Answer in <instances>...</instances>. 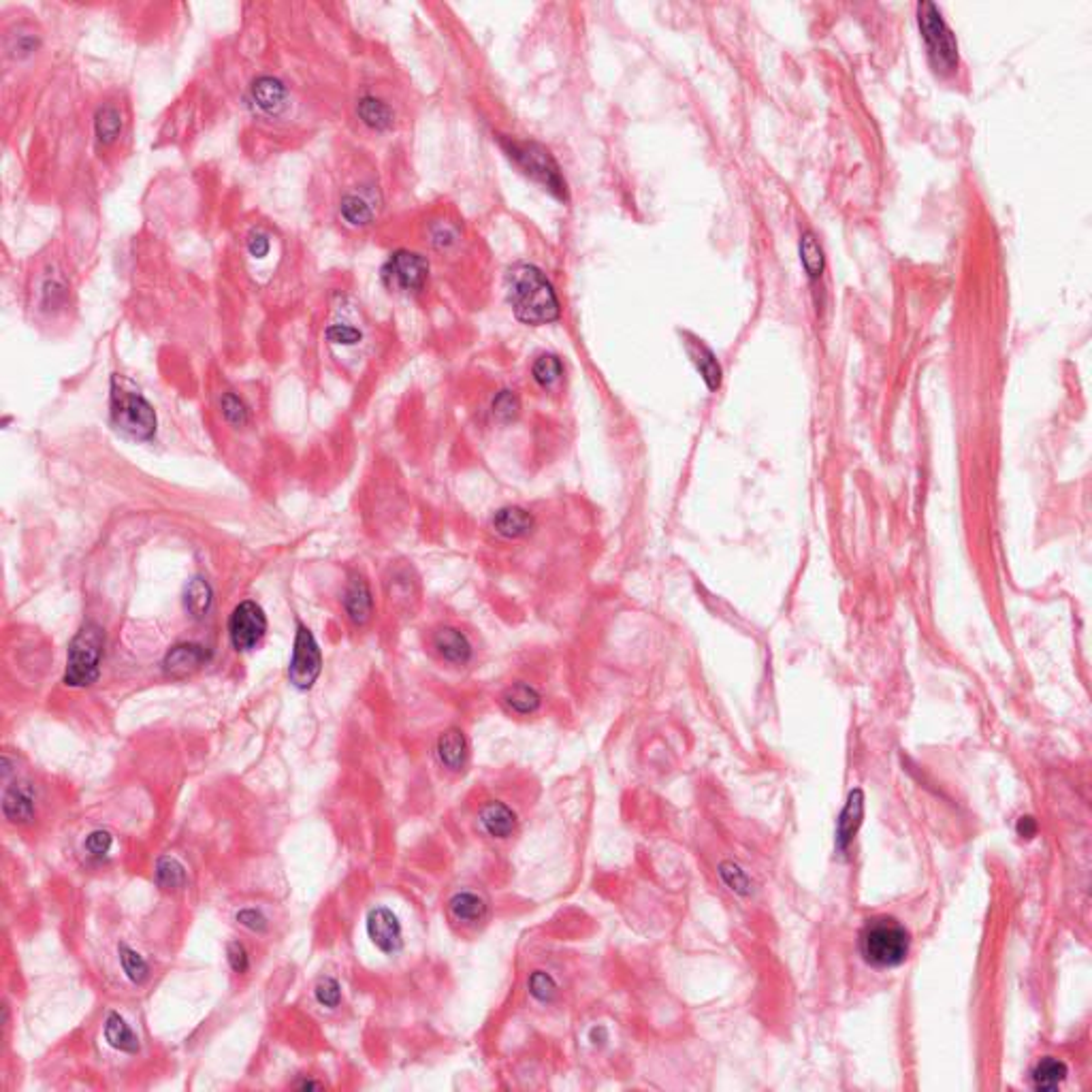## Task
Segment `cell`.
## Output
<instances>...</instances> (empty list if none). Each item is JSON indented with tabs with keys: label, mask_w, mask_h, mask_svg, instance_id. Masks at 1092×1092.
Masks as SVG:
<instances>
[{
	"label": "cell",
	"mask_w": 1092,
	"mask_h": 1092,
	"mask_svg": "<svg viewBox=\"0 0 1092 1092\" xmlns=\"http://www.w3.org/2000/svg\"><path fill=\"white\" fill-rule=\"evenodd\" d=\"M506 295L518 323L542 327L559 321L561 305L557 293L536 265H512L506 274Z\"/></svg>",
	"instance_id": "cell-1"
},
{
	"label": "cell",
	"mask_w": 1092,
	"mask_h": 1092,
	"mask_svg": "<svg viewBox=\"0 0 1092 1092\" xmlns=\"http://www.w3.org/2000/svg\"><path fill=\"white\" fill-rule=\"evenodd\" d=\"M907 928L894 918L871 920L860 934V954L873 969H894L909 956Z\"/></svg>",
	"instance_id": "cell-2"
},
{
	"label": "cell",
	"mask_w": 1092,
	"mask_h": 1092,
	"mask_svg": "<svg viewBox=\"0 0 1092 1092\" xmlns=\"http://www.w3.org/2000/svg\"><path fill=\"white\" fill-rule=\"evenodd\" d=\"M102 647H105V633L96 623L82 625L69 644L66 657L64 683L69 687H90L96 683L101 674Z\"/></svg>",
	"instance_id": "cell-3"
},
{
	"label": "cell",
	"mask_w": 1092,
	"mask_h": 1092,
	"mask_svg": "<svg viewBox=\"0 0 1092 1092\" xmlns=\"http://www.w3.org/2000/svg\"><path fill=\"white\" fill-rule=\"evenodd\" d=\"M918 24L922 39H924L928 58L941 73H952L958 66V41L947 26L943 15L934 3L918 5Z\"/></svg>",
	"instance_id": "cell-4"
},
{
	"label": "cell",
	"mask_w": 1092,
	"mask_h": 1092,
	"mask_svg": "<svg viewBox=\"0 0 1092 1092\" xmlns=\"http://www.w3.org/2000/svg\"><path fill=\"white\" fill-rule=\"evenodd\" d=\"M504 150L534 182L545 186L557 198H565V179L548 150L534 141H504Z\"/></svg>",
	"instance_id": "cell-5"
},
{
	"label": "cell",
	"mask_w": 1092,
	"mask_h": 1092,
	"mask_svg": "<svg viewBox=\"0 0 1092 1092\" xmlns=\"http://www.w3.org/2000/svg\"><path fill=\"white\" fill-rule=\"evenodd\" d=\"M111 422L118 431L135 440H150L156 433V412L135 391H126L113 382Z\"/></svg>",
	"instance_id": "cell-6"
},
{
	"label": "cell",
	"mask_w": 1092,
	"mask_h": 1092,
	"mask_svg": "<svg viewBox=\"0 0 1092 1092\" xmlns=\"http://www.w3.org/2000/svg\"><path fill=\"white\" fill-rule=\"evenodd\" d=\"M323 671V653L318 647L316 638L310 632V627L297 625L293 644V657L288 663V681L295 690L307 691L312 690Z\"/></svg>",
	"instance_id": "cell-7"
},
{
	"label": "cell",
	"mask_w": 1092,
	"mask_h": 1092,
	"mask_svg": "<svg viewBox=\"0 0 1092 1092\" xmlns=\"http://www.w3.org/2000/svg\"><path fill=\"white\" fill-rule=\"evenodd\" d=\"M427 277H430V263L416 252H395L382 267V280L391 291L419 293L427 285Z\"/></svg>",
	"instance_id": "cell-8"
},
{
	"label": "cell",
	"mask_w": 1092,
	"mask_h": 1092,
	"mask_svg": "<svg viewBox=\"0 0 1092 1092\" xmlns=\"http://www.w3.org/2000/svg\"><path fill=\"white\" fill-rule=\"evenodd\" d=\"M267 632V617L256 602L246 600L235 606L228 619V638L235 651H252Z\"/></svg>",
	"instance_id": "cell-9"
},
{
	"label": "cell",
	"mask_w": 1092,
	"mask_h": 1092,
	"mask_svg": "<svg viewBox=\"0 0 1092 1092\" xmlns=\"http://www.w3.org/2000/svg\"><path fill=\"white\" fill-rule=\"evenodd\" d=\"M365 931L372 945L386 956H393L403 947V926L393 909L373 907L367 913Z\"/></svg>",
	"instance_id": "cell-10"
},
{
	"label": "cell",
	"mask_w": 1092,
	"mask_h": 1092,
	"mask_svg": "<svg viewBox=\"0 0 1092 1092\" xmlns=\"http://www.w3.org/2000/svg\"><path fill=\"white\" fill-rule=\"evenodd\" d=\"M209 662V649L197 643H182L165 655L162 668L171 679H186L197 671H201L205 663Z\"/></svg>",
	"instance_id": "cell-11"
},
{
	"label": "cell",
	"mask_w": 1092,
	"mask_h": 1092,
	"mask_svg": "<svg viewBox=\"0 0 1092 1092\" xmlns=\"http://www.w3.org/2000/svg\"><path fill=\"white\" fill-rule=\"evenodd\" d=\"M431 647L444 662L455 663V666H466L472 660V644H469L466 633L457 630V627L444 625L433 632Z\"/></svg>",
	"instance_id": "cell-12"
},
{
	"label": "cell",
	"mask_w": 1092,
	"mask_h": 1092,
	"mask_svg": "<svg viewBox=\"0 0 1092 1092\" xmlns=\"http://www.w3.org/2000/svg\"><path fill=\"white\" fill-rule=\"evenodd\" d=\"M478 824L480 828L485 830L487 836L498 838V841H506V838H510L517 832L518 817L506 802L491 800L480 808Z\"/></svg>",
	"instance_id": "cell-13"
},
{
	"label": "cell",
	"mask_w": 1092,
	"mask_h": 1092,
	"mask_svg": "<svg viewBox=\"0 0 1092 1092\" xmlns=\"http://www.w3.org/2000/svg\"><path fill=\"white\" fill-rule=\"evenodd\" d=\"M343 611L346 617L354 625L361 627L372 619L373 614V597L367 581L361 575H354L348 581V587L343 591Z\"/></svg>",
	"instance_id": "cell-14"
},
{
	"label": "cell",
	"mask_w": 1092,
	"mask_h": 1092,
	"mask_svg": "<svg viewBox=\"0 0 1092 1092\" xmlns=\"http://www.w3.org/2000/svg\"><path fill=\"white\" fill-rule=\"evenodd\" d=\"M491 525L493 529H496V534L502 536V538L518 540L532 534V529L536 527V518L532 512L523 508V506H506V508H499L496 515H493Z\"/></svg>",
	"instance_id": "cell-15"
},
{
	"label": "cell",
	"mask_w": 1092,
	"mask_h": 1092,
	"mask_svg": "<svg viewBox=\"0 0 1092 1092\" xmlns=\"http://www.w3.org/2000/svg\"><path fill=\"white\" fill-rule=\"evenodd\" d=\"M449 913L457 924L478 926L488 918V903L472 890H461L450 896Z\"/></svg>",
	"instance_id": "cell-16"
},
{
	"label": "cell",
	"mask_w": 1092,
	"mask_h": 1092,
	"mask_svg": "<svg viewBox=\"0 0 1092 1092\" xmlns=\"http://www.w3.org/2000/svg\"><path fill=\"white\" fill-rule=\"evenodd\" d=\"M3 813L11 824H30L34 817V792L26 781H17L5 789Z\"/></svg>",
	"instance_id": "cell-17"
},
{
	"label": "cell",
	"mask_w": 1092,
	"mask_h": 1092,
	"mask_svg": "<svg viewBox=\"0 0 1092 1092\" xmlns=\"http://www.w3.org/2000/svg\"><path fill=\"white\" fill-rule=\"evenodd\" d=\"M436 751L440 764H442L446 770L459 772L466 768L469 747L466 734H463L459 728H449L446 732L440 734Z\"/></svg>",
	"instance_id": "cell-18"
},
{
	"label": "cell",
	"mask_w": 1092,
	"mask_h": 1092,
	"mask_svg": "<svg viewBox=\"0 0 1092 1092\" xmlns=\"http://www.w3.org/2000/svg\"><path fill=\"white\" fill-rule=\"evenodd\" d=\"M288 90L285 83L271 75H263L255 80L250 88V99L258 110L265 113H280L286 107Z\"/></svg>",
	"instance_id": "cell-19"
},
{
	"label": "cell",
	"mask_w": 1092,
	"mask_h": 1092,
	"mask_svg": "<svg viewBox=\"0 0 1092 1092\" xmlns=\"http://www.w3.org/2000/svg\"><path fill=\"white\" fill-rule=\"evenodd\" d=\"M502 704L510 715L529 717V715L538 713V709L542 704V696L534 685L525 683V681H517V683L508 685L502 691Z\"/></svg>",
	"instance_id": "cell-20"
},
{
	"label": "cell",
	"mask_w": 1092,
	"mask_h": 1092,
	"mask_svg": "<svg viewBox=\"0 0 1092 1092\" xmlns=\"http://www.w3.org/2000/svg\"><path fill=\"white\" fill-rule=\"evenodd\" d=\"M687 353H690L691 361L696 363L700 376H702V380L707 382L709 389L710 391L720 389L721 365H720V361H717L713 350H710L707 343H702V340L690 337V342H687Z\"/></svg>",
	"instance_id": "cell-21"
},
{
	"label": "cell",
	"mask_w": 1092,
	"mask_h": 1092,
	"mask_svg": "<svg viewBox=\"0 0 1092 1092\" xmlns=\"http://www.w3.org/2000/svg\"><path fill=\"white\" fill-rule=\"evenodd\" d=\"M862 813H865V796H862L860 789H855V792H852V796H849L841 817H838V826H836L838 849H847V845L854 841L855 832H858L860 824H862Z\"/></svg>",
	"instance_id": "cell-22"
},
{
	"label": "cell",
	"mask_w": 1092,
	"mask_h": 1092,
	"mask_svg": "<svg viewBox=\"0 0 1092 1092\" xmlns=\"http://www.w3.org/2000/svg\"><path fill=\"white\" fill-rule=\"evenodd\" d=\"M357 116L361 118V122H363L367 129L376 130V132H384L389 130L391 126H393L395 113L391 110L389 105L382 99H376V96L367 94L361 96L357 102Z\"/></svg>",
	"instance_id": "cell-23"
},
{
	"label": "cell",
	"mask_w": 1092,
	"mask_h": 1092,
	"mask_svg": "<svg viewBox=\"0 0 1092 1092\" xmlns=\"http://www.w3.org/2000/svg\"><path fill=\"white\" fill-rule=\"evenodd\" d=\"M105 1039L113 1049H120L124 1054L139 1052V1037L132 1033V1029L126 1024V1020L120 1013H110L105 1020Z\"/></svg>",
	"instance_id": "cell-24"
},
{
	"label": "cell",
	"mask_w": 1092,
	"mask_h": 1092,
	"mask_svg": "<svg viewBox=\"0 0 1092 1092\" xmlns=\"http://www.w3.org/2000/svg\"><path fill=\"white\" fill-rule=\"evenodd\" d=\"M211 602H214V594H211L209 583L205 581V578L197 576L192 578L188 583V587L184 591V606L186 611L192 619H203L208 617Z\"/></svg>",
	"instance_id": "cell-25"
},
{
	"label": "cell",
	"mask_w": 1092,
	"mask_h": 1092,
	"mask_svg": "<svg viewBox=\"0 0 1092 1092\" xmlns=\"http://www.w3.org/2000/svg\"><path fill=\"white\" fill-rule=\"evenodd\" d=\"M800 263L811 280H819V277H822L826 269L824 248L811 231H805L800 235Z\"/></svg>",
	"instance_id": "cell-26"
},
{
	"label": "cell",
	"mask_w": 1092,
	"mask_h": 1092,
	"mask_svg": "<svg viewBox=\"0 0 1092 1092\" xmlns=\"http://www.w3.org/2000/svg\"><path fill=\"white\" fill-rule=\"evenodd\" d=\"M1067 1078V1065L1063 1060H1056L1052 1056L1043 1058L1039 1065L1033 1069V1088L1035 1090H1056Z\"/></svg>",
	"instance_id": "cell-27"
},
{
	"label": "cell",
	"mask_w": 1092,
	"mask_h": 1092,
	"mask_svg": "<svg viewBox=\"0 0 1092 1092\" xmlns=\"http://www.w3.org/2000/svg\"><path fill=\"white\" fill-rule=\"evenodd\" d=\"M340 216L350 227H367L373 220V208L361 195H346L340 203Z\"/></svg>",
	"instance_id": "cell-28"
},
{
	"label": "cell",
	"mask_w": 1092,
	"mask_h": 1092,
	"mask_svg": "<svg viewBox=\"0 0 1092 1092\" xmlns=\"http://www.w3.org/2000/svg\"><path fill=\"white\" fill-rule=\"evenodd\" d=\"M532 378L534 382L542 386V389H553L555 384L559 382L561 378H564V363H561V359L557 354H540L538 359L534 361L532 365Z\"/></svg>",
	"instance_id": "cell-29"
},
{
	"label": "cell",
	"mask_w": 1092,
	"mask_h": 1092,
	"mask_svg": "<svg viewBox=\"0 0 1092 1092\" xmlns=\"http://www.w3.org/2000/svg\"><path fill=\"white\" fill-rule=\"evenodd\" d=\"M154 879L160 890H179L186 884V868L179 860L165 855V858L156 862Z\"/></svg>",
	"instance_id": "cell-30"
},
{
	"label": "cell",
	"mask_w": 1092,
	"mask_h": 1092,
	"mask_svg": "<svg viewBox=\"0 0 1092 1092\" xmlns=\"http://www.w3.org/2000/svg\"><path fill=\"white\" fill-rule=\"evenodd\" d=\"M527 991L538 1003H553L559 994V983L545 969H536L527 977Z\"/></svg>",
	"instance_id": "cell-31"
},
{
	"label": "cell",
	"mask_w": 1092,
	"mask_h": 1092,
	"mask_svg": "<svg viewBox=\"0 0 1092 1092\" xmlns=\"http://www.w3.org/2000/svg\"><path fill=\"white\" fill-rule=\"evenodd\" d=\"M120 130H122V116H120L116 107H102V110H99L94 120V132L96 137H99V141H116Z\"/></svg>",
	"instance_id": "cell-32"
},
{
	"label": "cell",
	"mask_w": 1092,
	"mask_h": 1092,
	"mask_svg": "<svg viewBox=\"0 0 1092 1092\" xmlns=\"http://www.w3.org/2000/svg\"><path fill=\"white\" fill-rule=\"evenodd\" d=\"M118 954H120V962H122L124 973H126V977H129V980L132 983H143V981H146V977L150 973V967H148L146 958H143L141 954H139V952H135V950H132V947H129L126 943H120Z\"/></svg>",
	"instance_id": "cell-33"
},
{
	"label": "cell",
	"mask_w": 1092,
	"mask_h": 1092,
	"mask_svg": "<svg viewBox=\"0 0 1092 1092\" xmlns=\"http://www.w3.org/2000/svg\"><path fill=\"white\" fill-rule=\"evenodd\" d=\"M720 877H721V882L726 884V888L732 890L734 894H740V896L751 894V879L747 877V873L743 871V868H740L739 865H734V862H721Z\"/></svg>",
	"instance_id": "cell-34"
},
{
	"label": "cell",
	"mask_w": 1092,
	"mask_h": 1092,
	"mask_svg": "<svg viewBox=\"0 0 1092 1092\" xmlns=\"http://www.w3.org/2000/svg\"><path fill=\"white\" fill-rule=\"evenodd\" d=\"M314 997H316V1003L321 1007L335 1010V1007H340L342 1003L340 981H337L335 977H321V980L316 981V986H314Z\"/></svg>",
	"instance_id": "cell-35"
},
{
	"label": "cell",
	"mask_w": 1092,
	"mask_h": 1092,
	"mask_svg": "<svg viewBox=\"0 0 1092 1092\" xmlns=\"http://www.w3.org/2000/svg\"><path fill=\"white\" fill-rule=\"evenodd\" d=\"M491 408H493V416H496L499 422H510L518 416L521 401H518V395L515 393V391L506 389V391H499V393L496 395Z\"/></svg>",
	"instance_id": "cell-36"
},
{
	"label": "cell",
	"mask_w": 1092,
	"mask_h": 1092,
	"mask_svg": "<svg viewBox=\"0 0 1092 1092\" xmlns=\"http://www.w3.org/2000/svg\"><path fill=\"white\" fill-rule=\"evenodd\" d=\"M220 406H222V414H225V419L231 422L233 427H244L246 422H248V408H246V403L241 401L237 395L227 393L225 397H222Z\"/></svg>",
	"instance_id": "cell-37"
},
{
	"label": "cell",
	"mask_w": 1092,
	"mask_h": 1092,
	"mask_svg": "<svg viewBox=\"0 0 1092 1092\" xmlns=\"http://www.w3.org/2000/svg\"><path fill=\"white\" fill-rule=\"evenodd\" d=\"M327 340L335 343V346H357V343L363 340V333H361L357 327H353V324L337 323L331 324L327 329Z\"/></svg>",
	"instance_id": "cell-38"
},
{
	"label": "cell",
	"mask_w": 1092,
	"mask_h": 1092,
	"mask_svg": "<svg viewBox=\"0 0 1092 1092\" xmlns=\"http://www.w3.org/2000/svg\"><path fill=\"white\" fill-rule=\"evenodd\" d=\"M431 244L436 246L438 250H450L459 244V233H457L455 227L446 225V222H438V225L431 228Z\"/></svg>",
	"instance_id": "cell-39"
},
{
	"label": "cell",
	"mask_w": 1092,
	"mask_h": 1092,
	"mask_svg": "<svg viewBox=\"0 0 1092 1092\" xmlns=\"http://www.w3.org/2000/svg\"><path fill=\"white\" fill-rule=\"evenodd\" d=\"M111 845H113L111 832L94 830V832H90L86 838V852L90 855H94V858H102V855L110 854Z\"/></svg>",
	"instance_id": "cell-40"
},
{
	"label": "cell",
	"mask_w": 1092,
	"mask_h": 1092,
	"mask_svg": "<svg viewBox=\"0 0 1092 1092\" xmlns=\"http://www.w3.org/2000/svg\"><path fill=\"white\" fill-rule=\"evenodd\" d=\"M227 961L231 964V969L235 973H246V971L250 969V958L248 952H246V947L239 943V941H231V943L227 945Z\"/></svg>",
	"instance_id": "cell-41"
},
{
	"label": "cell",
	"mask_w": 1092,
	"mask_h": 1092,
	"mask_svg": "<svg viewBox=\"0 0 1092 1092\" xmlns=\"http://www.w3.org/2000/svg\"><path fill=\"white\" fill-rule=\"evenodd\" d=\"M237 922L241 926L248 928V931H255V933L267 931V918H265L261 911H256V909H241L237 913Z\"/></svg>",
	"instance_id": "cell-42"
},
{
	"label": "cell",
	"mask_w": 1092,
	"mask_h": 1092,
	"mask_svg": "<svg viewBox=\"0 0 1092 1092\" xmlns=\"http://www.w3.org/2000/svg\"><path fill=\"white\" fill-rule=\"evenodd\" d=\"M269 250H271V244H269V237H267V235H265V233H255V235H250V239H248V252H250V256H255V258H265V256L269 255Z\"/></svg>",
	"instance_id": "cell-43"
},
{
	"label": "cell",
	"mask_w": 1092,
	"mask_h": 1092,
	"mask_svg": "<svg viewBox=\"0 0 1092 1092\" xmlns=\"http://www.w3.org/2000/svg\"><path fill=\"white\" fill-rule=\"evenodd\" d=\"M1018 832H1020V836H1027V838L1033 836L1035 832H1037V826L1033 822V817H1022V819H1020Z\"/></svg>",
	"instance_id": "cell-44"
},
{
	"label": "cell",
	"mask_w": 1092,
	"mask_h": 1092,
	"mask_svg": "<svg viewBox=\"0 0 1092 1092\" xmlns=\"http://www.w3.org/2000/svg\"><path fill=\"white\" fill-rule=\"evenodd\" d=\"M295 1088L297 1090H318L323 1088L321 1082H316V1079H301V1082L295 1084Z\"/></svg>",
	"instance_id": "cell-45"
}]
</instances>
